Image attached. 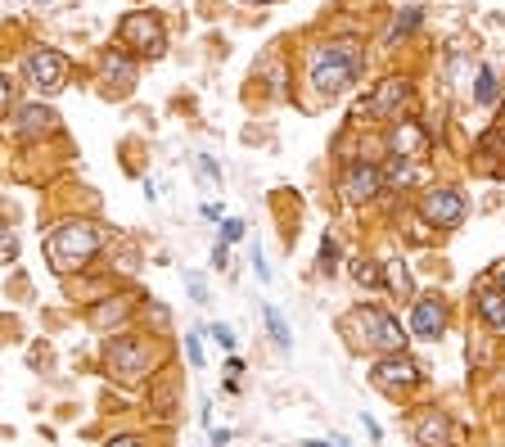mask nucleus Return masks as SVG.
Here are the masks:
<instances>
[{
	"label": "nucleus",
	"mask_w": 505,
	"mask_h": 447,
	"mask_svg": "<svg viewBox=\"0 0 505 447\" xmlns=\"http://www.w3.org/2000/svg\"><path fill=\"white\" fill-rule=\"evenodd\" d=\"M361 68H365L361 46H352V41H325V46H316L307 55V87L316 91V100L329 105V100H338V96H347L356 87Z\"/></svg>",
	"instance_id": "1"
},
{
	"label": "nucleus",
	"mask_w": 505,
	"mask_h": 447,
	"mask_svg": "<svg viewBox=\"0 0 505 447\" xmlns=\"http://www.w3.org/2000/svg\"><path fill=\"white\" fill-rule=\"evenodd\" d=\"M338 330L352 348H365V352H379V357H392V352H406V325L379 307V303H356L352 312L338 316Z\"/></svg>",
	"instance_id": "2"
},
{
	"label": "nucleus",
	"mask_w": 505,
	"mask_h": 447,
	"mask_svg": "<svg viewBox=\"0 0 505 447\" xmlns=\"http://www.w3.org/2000/svg\"><path fill=\"white\" fill-rule=\"evenodd\" d=\"M104 249V235L95 222H59L50 235H46V258L59 276L68 271H86L95 262V253Z\"/></svg>",
	"instance_id": "3"
},
{
	"label": "nucleus",
	"mask_w": 505,
	"mask_h": 447,
	"mask_svg": "<svg viewBox=\"0 0 505 447\" xmlns=\"http://www.w3.org/2000/svg\"><path fill=\"white\" fill-rule=\"evenodd\" d=\"M154 366H158V348L149 334H113L104 343V370L118 379V384H149L154 379Z\"/></svg>",
	"instance_id": "4"
},
{
	"label": "nucleus",
	"mask_w": 505,
	"mask_h": 447,
	"mask_svg": "<svg viewBox=\"0 0 505 447\" xmlns=\"http://www.w3.org/2000/svg\"><path fill=\"white\" fill-rule=\"evenodd\" d=\"M370 379H374V388H383L388 397H406L410 388L424 384V366L410 361L406 352H392V357H379V361L370 366Z\"/></svg>",
	"instance_id": "5"
},
{
	"label": "nucleus",
	"mask_w": 505,
	"mask_h": 447,
	"mask_svg": "<svg viewBox=\"0 0 505 447\" xmlns=\"http://www.w3.org/2000/svg\"><path fill=\"white\" fill-rule=\"evenodd\" d=\"M419 217L437 231H455L464 217H469V199L451 186H437V190H424L419 195Z\"/></svg>",
	"instance_id": "6"
},
{
	"label": "nucleus",
	"mask_w": 505,
	"mask_h": 447,
	"mask_svg": "<svg viewBox=\"0 0 505 447\" xmlns=\"http://www.w3.org/2000/svg\"><path fill=\"white\" fill-rule=\"evenodd\" d=\"M118 41L131 55H149V59H158L167 50V32H163V23L154 14H127L122 28H118Z\"/></svg>",
	"instance_id": "7"
},
{
	"label": "nucleus",
	"mask_w": 505,
	"mask_h": 447,
	"mask_svg": "<svg viewBox=\"0 0 505 447\" xmlns=\"http://www.w3.org/2000/svg\"><path fill=\"white\" fill-rule=\"evenodd\" d=\"M23 78H28L41 96H59L64 82H68V59H64L59 50L41 46V50H32V55L23 59Z\"/></svg>",
	"instance_id": "8"
},
{
	"label": "nucleus",
	"mask_w": 505,
	"mask_h": 447,
	"mask_svg": "<svg viewBox=\"0 0 505 447\" xmlns=\"http://www.w3.org/2000/svg\"><path fill=\"white\" fill-rule=\"evenodd\" d=\"M338 195H343V204H352V208L374 204V199L383 195V172H379L374 163H347L343 177H338Z\"/></svg>",
	"instance_id": "9"
},
{
	"label": "nucleus",
	"mask_w": 505,
	"mask_h": 447,
	"mask_svg": "<svg viewBox=\"0 0 505 447\" xmlns=\"http://www.w3.org/2000/svg\"><path fill=\"white\" fill-rule=\"evenodd\" d=\"M446 325H451V307H446V298L442 294H419L415 303H410V334L415 339H442L446 334Z\"/></svg>",
	"instance_id": "10"
},
{
	"label": "nucleus",
	"mask_w": 505,
	"mask_h": 447,
	"mask_svg": "<svg viewBox=\"0 0 505 447\" xmlns=\"http://www.w3.org/2000/svg\"><path fill=\"white\" fill-rule=\"evenodd\" d=\"M406 105H410V82H406V78H388V82H379V87L370 91L365 114L379 118V123H397Z\"/></svg>",
	"instance_id": "11"
},
{
	"label": "nucleus",
	"mask_w": 505,
	"mask_h": 447,
	"mask_svg": "<svg viewBox=\"0 0 505 447\" xmlns=\"http://www.w3.org/2000/svg\"><path fill=\"white\" fill-rule=\"evenodd\" d=\"M410 438H415V447H455V424L442 406H424L410 420Z\"/></svg>",
	"instance_id": "12"
},
{
	"label": "nucleus",
	"mask_w": 505,
	"mask_h": 447,
	"mask_svg": "<svg viewBox=\"0 0 505 447\" xmlns=\"http://www.w3.org/2000/svg\"><path fill=\"white\" fill-rule=\"evenodd\" d=\"M473 316H478L487 330H505V294H500L491 280H478V285H473Z\"/></svg>",
	"instance_id": "13"
},
{
	"label": "nucleus",
	"mask_w": 505,
	"mask_h": 447,
	"mask_svg": "<svg viewBox=\"0 0 505 447\" xmlns=\"http://www.w3.org/2000/svg\"><path fill=\"white\" fill-rule=\"evenodd\" d=\"M131 87H136V64L122 55V50H109L104 55V96H131Z\"/></svg>",
	"instance_id": "14"
},
{
	"label": "nucleus",
	"mask_w": 505,
	"mask_h": 447,
	"mask_svg": "<svg viewBox=\"0 0 505 447\" xmlns=\"http://www.w3.org/2000/svg\"><path fill=\"white\" fill-rule=\"evenodd\" d=\"M379 172H383V186H397V190H415L424 181L419 159H401V154H388V163Z\"/></svg>",
	"instance_id": "15"
},
{
	"label": "nucleus",
	"mask_w": 505,
	"mask_h": 447,
	"mask_svg": "<svg viewBox=\"0 0 505 447\" xmlns=\"http://www.w3.org/2000/svg\"><path fill=\"white\" fill-rule=\"evenodd\" d=\"M59 127V114L55 109H46V105H28V109H19V136L23 141H32V136H50Z\"/></svg>",
	"instance_id": "16"
},
{
	"label": "nucleus",
	"mask_w": 505,
	"mask_h": 447,
	"mask_svg": "<svg viewBox=\"0 0 505 447\" xmlns=\"http://www.w3.org/2000/svg\"><path fill=\"white\" fill-rule=\"evenodd\" d=\"M424 150H428V132H424L419 123H397V127H392V154L419 159Z\"/></svg>",
	"instance_id": "17"
},
{
	"label": "nucleus",
	"mask_w": 505,
	"mask_h": 447,
	"mask_svg": "<svg viewBox=\"0 0 505 447\" xmlns=\"http://www.w3.org/2000/svg\"><path fill=\"white\" fill-rule=\"evenodd\" d=\"M473 159H478V168L505 163V118H500V123H491V127L478 136V145H473Z\"/></svg>",
	"instance_id": "18"
},
{
	"label": "nucleus",
	"mask_w": 505,
	"mask_h": 447,
	"mask_svg": "<svg viewBox=\"0 0 505 447\" xmlns=\"http://www.w3.org/2000/svg\"><path fill=\"white\" fill-rule=\"evenodd\" d=\"M176 388H181V379L172 375V370H163L154 384H149V402H154V415H172V397H176Z\"/></svg>",
	"instance_id": "19"
},
{
	"label": "nucleus",
	"mask_w": 505,
	"mask_h": 447,
	"mask_svg": "<svg viewBox=\"0 0 505 447\" xmlns=\"http://www.w3.org/2000/svg\"><path fill=\"white\" fill-rule=\"evenodd\" d=\"M262 321H266V334L275 339V348H293V334H289V321H284V312L275 307V303H262Z\"/></svg>",
	"instance_id": "20"
},
{
	"label": "nucleus",
	"mask_w": 505,
	"mask_h": 447,
	"mask_svg": "<svg viewBox=\"0 0 505 447\" xmlns=\"http://www.w3.org/2000/svg\"><path fill=\"white\" fill-rule=\"evenodd\" d=\"M496 100H500V87H496V68H491V64H482V68H478V82H473V105L491 109Z\"/></svg>",
	"instance_id": "21"
},
{
	"label": "nucleus",
	"mask_w": 505,
	"mask_h": 447,
	"mask_svg": "<svg viewBox=\"0 0 505 447\" xmlns=\"http://www.w3.org/2000/svg\"><path fill=\"white\" fill-rule=\"evenodd\" d=\"M347 271H352L356 285H365V289H383V267H379L374 258H352Z\"/></svg>",
	"instance_id": "22"
},
{
	"label": "nucleus",
	"mask_w": 505,
	"mask_h": 447,
	"mask_svg": "<svg viewBox=\"0 0 505 447\" xmlns=\"http://www.w3.org/2000/svg\"><path fill=\"white\" fill-rule=\"evenodd\" d=\"M419 19H424V10L419 5H410V10H401V19H392V28H388V37H383V46H392V41H401L410 28H419Z\"/></svg>",
	"instance_id": "23"
},
{
	"label": "nucleus",
	"mask_w": 505,
	"mask_h": 447,
	"mask_svg": "<svg viewBox=\"0 0 505 447\" xmlns=\"http://www.w3.org/2000/svg\"><path fill=\"white\" fill-rule=\"evenodd\" d=\"M316 258H320V271H325V276H334V271H338V240H334V235H320Z\"/></svg>",
	"instance_id": "24"
},
{
	"label": "nucleus",
	"mask_w": 505,
	"mask_h": 447,
	"mask_svg": "<svg viewBox=\"0 0 505 447\" xmlns=\"http://www.w3.org/2000/svg\"><path fill=\"white\" fill-rule=\"evenodd\" d=\"M401 267H406V262H388V267H383V285L397 289L401 298H410V276H406Z\"/></svg>",
	"instance_id": "25"
},
{
	"label": "nucleus",
	"mask_w": 505,
	"mask_h": 447,
	"mask_svg": "<svg viewBox=\"0 0 505 447\" xmlns=\"http://www.w3.org/2000/svg\"><path fill=\"white\" fill-rule=\"evenodd\" d=\"M194 172H199L203 186H221V168H217L208 154H194Z\"/></svg>",
	"instance_id": "26"
},
{
	"label": "nucleus",
	"mask_w": 505,
	"mask_h": 447,
	"mask_svg": "<svg viewBox=\"0 0 505 447\" xmlns=\"http://www.w3.org/2000/svg\"><path fill=\"white\" fill-rule=\"evenodd\" d=\"M244 240V222L239 217H221V244H235Z\"/></svg>",
	"instance_id": "27"
},
{
	"label": "nucleus",
	"mask_w": 505,
	"mask_h": 447,
	"mask_svg": "<svg viewBox=\"0 0 505 447\" xmlns=\"http://www.w3.org/2000/svg\"><path fill=\"white\" fill-rule=\"evenodd\" d=\"M208 334H212L221 348H235V343H239V339H235V330H230L226 321H212V325H208Z\"/></svg>",
	"instance_id": "28"
},
{
	"label": "nucleus",
	"mask_w": 505,
	"mask_h": 447,
	"mask_svg": "<svg viewBox=\"0 0 505 447\" xmlns=\"http://www.w3.org/2000/svg\"><path fill=\"white\" fill-rule=\"evenodd\" d=\"M185 352H190V366H203V334L199 330L185 334Z\"/></svg>",
	"instance_id": "29"
},
{
	"label": "nucleus",
	"mask_w": 505,
	"mask_h": 447,
	"mask_svg": "<svg viewBox=\"0 0 505 447\" xmlns=\"http://www.w3.org/2000/svg\"><path fill=\"white\" fill-rule=\"evenodd\" d=\"M14 109V87H10V78L5 73H0V118H5Z\"/></svg>",
	"instance_id": "30"
},
{
	"label": "nucleus",
	"mask_w": 505,
	"mask_h": 447,
	"mask_svg": "<svg viewBox=\"0 0 505 447\" xmlns=\"http://www.w3.org/2000/svg\"><path fill=\"white\" fill-rule=\"evenodd\" d=\"M185 289H190V298H194V303H203V298H208V289H203V276H194V271H185Z\"/></svg>",
	"instance_id": "31"
},
{
	"label": "nucleus",
	"mask_w": 505,
	"mask_h": 447,
	"mask_svg": "<svg viewBox=\"0 0 505 447\" xmlns=\"http://www.w3.org/2000/svg\"><path fill=\"white\" fill-rule=\"evenodd\" d=\"M19 258V240L14 235H0V262H14Z\"/></svg>",
	"instance_id": "32"
},
{
	"label": "nucleus",
	"mask_w": 505,
	"mask_h": 447,
	"mask_svg": "<svg viewBox=\"0 0 505 447\" xmlns=\"http://www.w3.org/2000/svg\"><path fill=\"white\" fill-rule=\"evenodd\" d=\"M487 280H491V285H496V289L505 294V258H500V262H491V271H487Z\"/></svg>",
	"instance_id": "33"
},
{
	"label": "nucleus",
	"mask_w": 505,
	"mask_h": 447,
	"mask_svg": "<svg viewBox=\"0 0 505 447\" xmlns=\"http://www.w3.org/2000/svg\"><path fill=\"white\" fill-rule=\"evenodd\" d=\"M104 447H149L145 438H136V433H122V438H109Z\"/></svg>",
	"instance_id": "34"
},
{
	"label": "nucleus",
	"mask_w": 505,
	"mask_h": 447,
	"mask_svg": "<svg viewBox=\"0 0 505 447\" xmlns=\"http://www.w3.org/2000/svg\"><path fill=\"white\" fill-rule=\"evenodd\" d=\"M253 267H257V280H271V267L262 262V249H253Z\"/></svg>",
	"instance_id": "35"
},
{
	"label": "nucleus",
	"mask_w": 505,
	"mask_h": 447,
	"mask_svg": "<svg viewBox=\"0 0 505 447\" xmlns=\"http://www.w3.org/2000/svg\"><path fill=\"white\" fill-rule=\"evenodd\" d=\"M208 433H212V447H226V442H230V438H235V433H230V429H208Z\"/></svg>",
	"instance_id": "36"
},
{
	"label": "nucleus",
	"mask_w": 505,
	"mask_h": 447,
	"mask_svg": "<svg viewBox=\"0 0 505 447\" xmlns=\"http://www.w3.org/2000/svg\"><path fill=\"white\" fill-rule=\"evenodd\" d=\"M361 424H365V429H370V438H374V442H379V438H383V429H379V424H374V420H370V415H365V411H361Z\"/></svg>",
	"instance_id": "37"
},
{
	"label": "nucleus",
	"mask_w": 505,
	"mask_h": 447,
	"mask_svg": "<svg viewBox=\"0 0 505 447\" xmlns=\"http://www.w3.org/2000/svg\"><path fill=\"white\" fill-rule=\"evenodd\" d=\"M302 447H338V442H334V438H329V442H325V438H307Z\"/></svg>",
	"instance_id": "38"
},
{
	"label": "nucleus",
	"mask_w": 505,
	"mask_h": 447,
	"mask_svg": "<svg viewBox=\"0 0 505 447\" xmlns=\"http://www.w3.org/2000/svg\"><path fill=\"white\" fill-rule=\"evenodd\" d=\"M253 5H271V0H253Z\"/></svg>",
	"instance_id": "39"
},
{
	"label": "nucleus",
	"mask_w": 505,
	"mask_h": 447,
	"mask_svg": "<svg viewBox=\"0 0 505 447\" xmlns=\"http://www.w3.org/2000/svg\"><path fill=\"white\" fill-rule=\"evenodd\" d=\"M41 5H46V0H41Z\"/></svg>",
	"instance_id": "40"
}]
</instances>
